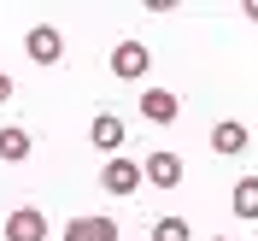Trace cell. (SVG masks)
<instances>
[{"mask_svg":"<svg viewBox=\"0 0 258 241\" xmlns=\"http://www.w3.org/2000/svg\"><path fill=\"white\" fill-rule=\"evenodd\" d=\"M30 153H35L30 129H18V124H6V129H0V159H6V165H24Z\"/></svg>","mask_w":258,"mask_h":241,"instance_id":"cell-10","label":"cell"},{"mask_svg":"<svg viewBox=\"0 0 258 241\" xmlns=\"http://www.w3.org/2000/svg\"><path fill=\"white\" fill-rule=\"evenodd\" d=\"M147 65H153V53L141 47V41H117L112 47V77H123V82H135L147 71Z\"/></svg>","mask_w":258,"mask_h":241,"instance_id":"cell-4","label":"cell"},{"mask_svg":"<svg viewBox=\"0 0 258 241\" xmlns=\"http://www.w3.org/2000/svg\"><path fill=\"white\" fill-rule=\"evenodd\" d=\"M141 118H147V124H176V94H170V88H147V94H141Z\"/></svg>","mask_w":258,"mask_h":241,"instance_id":"cell-7","label":"cell"},{"mask_svg":"<svg viewBox=\"0 0 258 241\" xmlns=\"http://www.w3.org/2000/svg\"><path fill=\"white\" fill-rule=\"evenodd\" d=\"M6 241H47V218L35 206H18L12 218H6Z\"/></svg>","mask_w":258,"mask_h":241,"instance_id":"cell-5","label":"cell"},{"mask_svg":"<svg viewBox=\"0 0 258 241\" xmlns=\"http://www.w3.org/2000/svg\"><path fill=\"white\" fill-rule=\"evenodd\" d=\"M64 241H117V224L112 218H71L64 224Z\"/></svg>","mask_w":258,"mask_h":241,"instance_id":"cell-9","label":"cell"},{"mask_svg":"<svg viewBox=\"0 0 258 241\" xmlns=\"http://www.w3.org/2000/svg\"><path fill=\"white\" fill-rule=\"evenodd\" d=\"M211 241H229V235H211Z\"/></svg>","mask_w":258,"mask_h":241,"instance_id":"cell-15","label":"cell"},{"mask_svg":"<svg viewBox=\"0 0 258 241\" xmlns=\"http://www.w3.org/2000/svg\"><path fill=\"white\" fill-rule=\"evenodd\" d=\"M211 147H217L223 159H235V153H246V147H252V135H246V124H235V118H223V124L211 129Z\"/></svg>","mask_w":258,"mask_h":241,"instance_id":"cell-8","label":"cell"},{"mask_svg":"<svg viewBox=\"0 0 258 241\" xmlns=\"http://www.w3.org/2000/svg\"><path fill=\"white\" fill-rule=\"evenodd\" d=\"M153 241H194L188 218H159V224H153Z\"/></svg>","mask_w":258,"mask_h":241,"instance_id":"cell-12","label":"cell"},{"mask_svg":"<svg viewBox=\"0 0 258 241\" xmlns=\"http://www.w3.org/2000/svg\"><path fill=\"white\" fill-rule=\"evenodd\" d=\"M6 100H12V77H6V71H0V106H6Z\"/></svg>","mask_w":258,"mask_h":241,"instance_id":"cell-13","label":"cell"},{"mask_svg":"<svg viewBox=\"0 0 258 241\" xmlns=\"http://www.w3.org/2000/svg\"><path fill=\"white\" fill-rule=\"evenodd\" d=\"M100 182H106V194L123 200V194H135V188L147 182V171H141L135 159H106V165H100Z\"/></svg>","mask_w":258,"mask_h":241,"instance_id":"cell-1","label":"cell"},{"mask_svg":"<svg viewBox=\"0 0 258 241\" xmlns=\"http://www.w3.org/2000/svg\"><path fill=\"white\" fill-rule=\"evenodd\" d=\"M88 141H94L100 153H117V147H123V118H117V112H94V124H88Z\"/></svg>","mask_w":258,"mask_h":241,"instance_id":"cell-6","label":"cell"},{"mask_svg":"<svg viewBox=\"0 0 258 241\" xmlns=\"http://www.w3.org/2000/svg\"><path fill=\"white\" fill-rule=\"evenodd\" d=\"M246 18H252V24H258V0H246Z\"/></svg>","mask_w":258,"mask_h":241,"instance_id":"cell-14","label":"cell"},{"mask_svg":"<svg viewBox=\"0 0 258 241\" xmlns=\"http://www.w3.org/2000/svg\"><path fill=\"white\" fill-rule=\"evenodd\" d=\"M141 171H147L153 188H176V182H182V153L159 147V153H147V159H141Z\"/></svg>","mask_w":258,"mask_h":241,"instance_id":"cell-3","label":"cell"},{"mask_svg":"<svg viewBox=\"0 0 258 241\" xmlns=\"http://www.w3.org/2000/svg\"><path fill=\"white\" fill-rule=\"evenodd\" d=\"M24 47H30L35 65H59L64 59V35H59V24H35V30L24 35Z\"/></svg>","mask_w":258,"mask_h":241,"instance_id":"cell-2","label":"cell"},{"mask_svg":"<svg viewBox=\"0 0 258 241\" xmlns=\"http://www.w3.org/2000/svg\"><path fill=\"white\" fill-rule=\"evenodd\" d=\"M229 212H235L241 224H252V218H258V177H241V182H235V194H229Z\"/></svg>","mask_w":258,"mask_h":241,"instance_id":"cell-11","label":"cell"}]
</instances>
